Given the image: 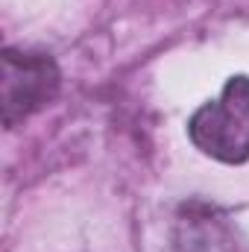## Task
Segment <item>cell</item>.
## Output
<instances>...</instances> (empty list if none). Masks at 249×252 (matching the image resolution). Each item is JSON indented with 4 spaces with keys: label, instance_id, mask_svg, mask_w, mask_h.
I'll return each mask as SVG.
<instances>
[{
    "label": "cell",
    "instance_id": "cell-1",
    "mask_svg": "<svg viewBox=\"0 0 249 252\" xmlns=\"http://www.w3.org/2000/svg\"><path fill=\"white\" fill-rule=\"evenodd\" d=\"M187 135L199 153L223 164L249 161V76H232L217 100L199 106L187 121Z\"/></svg>",
    "mask_w": 249,
    "mask_h": 252
},
{
    "label": "cell",
    "instance_id": "cell-2",
    "mask_svg": "<svg viewBox=\"0 0 249 252\" xmlns=\"http://www.w3.org/2000/svg\"><path fill=\"white\" fill-rule=\"evenodd\" d=\"M59 67L50 56L3 50V124L35 115L59 94Z\"/></svg>",
    "mask_w": 249,
    "mask_h": 252
},
{
    "label": "cell",
    "instance_id": "cell-3",
    "mask_svg": "<svg viewBox=\"0 0 249 252\" xmlns=\"http://www.w3.org/2000/svg\"><path fill=\"white\" fill-rule=\"evenodd\" d=\"M176 252H238V235L229 217L208 202H187L176 217Z\"/></svg>",
    "mask_w": 249,
    "mask_h": 252
}]
</instances>
